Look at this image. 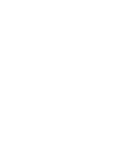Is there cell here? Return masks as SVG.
Here are the masks:
<instances>
[]
</instances>
